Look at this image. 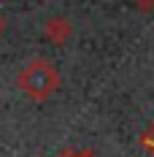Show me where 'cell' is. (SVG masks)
<instances>
[{
  "mask_svg": "<svg viewBox=\"0 0 154 157\" xmlns=\"http://www.w3.org/2000/svg\"><path fill=\"white\" fill-rule=\"evenodd\" d=\"M57 87H60V73H57L54 63L46 60V57L30 60V63L16 73V90L24 95V98L35 100V103L49 100L51 95L57 92Z\"/></svg>",
  "mask_w": 154,
  "mask_h": 157,
  "instance_id": "1",
  "label": "cell"
},
{
  "mask_svg": "<svg viewBox=\"0 0 154 157\" xmlns=\"http://www.w3.org/2000/svg\"><path fill=\"white\" fill-rule=\"evenodd\" d=\"M43 35H46L51 44L62 46L65 41H70L73 25H70V19H65V16H49L46 22H43Z\"/></svg>",
  "mask_w": 154,
  "mask_h": 157,
  "instance_id": "2",
  "label": "cell"
},
{
  "mask_svg": "<svg viewBox=\"0 0 154 157\" xmlns=\"http://www.w3.org/2000/svg\"><path fill=\"white\" fill-rule=\"evenodd\" d=\"M133 3L138 6L141 11H152V8H154V0H133Z\"/></svg>",
  "mask_w": 154,
  "mask_h": 157,
  "instance_id": "5",
  "label": "cell"
},
{
  "mask_svg": "<svg viewBox=\"0 0 154 157\" xmlns=\"http://www.w3.org/2000/svg\"><path fill=\"white\" fill-rule=\"evenodd\" d=\"M143 146H146V149H152V152H154V125L149 127V130H146V136H143Z\"/></svg>",
  "mask_w": 154,
  "mask_h": 157,
  "instance_id": "4",
  "label": "cell"
},
{
  "mask_svg": "<svg viewBox=\"0 0 154 157\" xmlns=\"http://www.w3.org/2000/svg\"><path fill=\"white\" fill-rule=\"evenodd\" d=\"M57 157H97V155L89 152V149H84V152H70V149H68V152H62V155H57Z\"/></svg>",
  "mask_w": 154,
  "mask_h": 157,
  "instance_id": "3",
  "label": "cell"
}]
</instances>
